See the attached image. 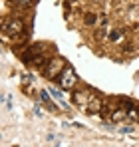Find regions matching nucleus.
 Instances as JSON below:
<instances>
[{
	"label": "nucleus",
	"mask_w": 139,
	"mask_h": 147,
	"mask_svg": "<svg viewBox=\"0 0 139 147\" xmlns=\"http://www.w3.org/2000/svg\"><path fill=\"white\" fill-rule=\"evenodd\" d=\"M117 107H119V103H109V101H107V103L103 105V109H101V113H99V115H101L103 119H109V117H111V113L115 111Z\"/></svg>",
	"instance_id": "obj_7"
},
{
	"label": "nucleus",
	"mask_w": 139,
	"mask_h": 147,
	"mask_svg": "<svg viewBox=\"0 0 139 147\" xmlns=\"http://www.w3.org/2000/svg\"><path fill=\"white\" fill-rule=\"evenodd\" d=\"M16 8H32L34 6V0H10Z\"/></svg>",
	"instance_id": "obj_13"
},
{
	"label": "nucleus",
	"mask_w": 139,
	"mask_h": 147,
	"mask_svg": "<svg viewBox=\"0 0 139 147\" xmlns=\"http://www.w3.org/2000/svg\"><path fill=\"white\" fill-rule=\"evenodd\" d=\"M119 38H121V32H119V30L109 32V42H119Z\"/></svg>",
	"instance_id": "obj_14"
},
{
	"label": "nucleus",
	"mask_w": 139,
	"mask_h": 147,
	"mask_svg": "<svg viewBox=\"0 0 139 147\" xmlns=\"http://www.w3.org/2000/svg\"><path fill=\"white\" fill-rule=\"evenodd\" d=\"M2 36L4 38H12V42H20L26 38V24L20 18H14V16H6L2 20Z\"/></svg>",
	"instance_id": "obj_1"
},
{
	"label": "nucleus",
	"mask_w": 139,
	"mask_h": 147,
	"mask_svg": "<svg viewBox=\"0 0 139 147\" xmlns=\"http://www.w3.org/2000/svg\"><path fill=\"white\" fill-rule=\"evenodd\" d=\"M88 99H90V94H88V92H76V94L72 96V101H74L76 105H80V107H86V105H88Z\"/></svg>",
	"instance_id": "obj_6"
},
{
	"label": "nucleus",
	"mask_w": 139,
	"mask_h": 147,
	"mask_svg": "<svg viewBox=\"0 0 139 147\" xmlns=\"http://www.w3.org/2000/svg\"><path fill=\"white\" fill-rule=\"evenodd\" d=\"M119 131H121V133H131V131H133V127H131V125H127V127H121Z\"/></svg>",
	"instance_id": "obj_17"
},
{
	"label": "nucleus",
	"mask_w": 139,
	"mask_h": 147,
	"mask_svg": "<svg viewBox=\"0 0 139 147\" xmlns=\"http://www.w3.org/2000/svg\"><path fill=\"white\" fill-rule=\"evenodd\" d=\"M103 105H105V101H103V98H101L99 94H90L88 105H86L90 115H99V113H101V109H103Z\"/></svg>",
	"instance_id": "obj_4"
},
{
	"label": "nucleus",
	"mask_w": 139,
	"mask_h": 147,
	"mask_svg": "<svg viewBox=\"0 0 139 147\" xmlns=\"http://www.w3.org/2000/svg\"><path fill=\"white\" fill-rule=\"evenodd\" d=\"M50 92H52V96L58 99V101H62V107H64V109H70V105L66 103V101H64V94H62L58 88H50Z\"/></svg>",
	"instance_id": "obj_9"
},
{
	"label": "nucleus",
	"mask_w": 139,
	"mask_h": 147,
	"mask_svg": "<svg viewBox=\"0 0 139 147\" xmlns=\"http://www.w3.org/2000/svg\"><path fill=\"white\" fill-rule=\"evenodd\" d=\"M123 50H125L127 54H133V52H135V48H133V44H131V42H127V44H123Z\"/></svg>",
	"instance_id": "obj_15"
},
{
	"label": "nucleus",
	"mask_w": 139,
	"mask_h": 147,
	"mask_svg": "<svg viewBox=\"0 0 139 147\" xmlns=\"http://www.w3.org/2000/svg\"><path fill=\"white\" fill-rule=\"evenodd\" d=\"M78 82H80V78H78V74H76V70H74L72 66H66L64 72L56 78V84H58V88H62V90H74V88L78 86Z\"/></svg>",
	"instance_id": "obj_3"
},
{
	"label": "nucleus",
	"mask_w": 139,
	"mask_h": 147,
	"mask_svg": "<svg viewBox=\"0 0 139 147\" xmlns=\"http://www.w3.org/2000/svg\"><path fill=\"white\" fill-rule=\"evenodd\" d=\"M109 121H127V111H125L123 107H117L115 111L111 113Z\"/></svg>",
	"instance_id": "obj_8"
},
{
	"label": "nucleus",
	"mask_w": 139,
	"mask_h": 147,
	"mask_svg": "<svg viewBox=\"0 0 139 147\" xmlns=\"http://www.w3.org/2000/svg\"><path fill=\"white\" fill-rule=\"evenodd\" d=\"M32 82H34L32 76H22V86H28V84H32Z\"/></svg>",
	"instance_id": "obj_16"
},
{
	"label": "nucleus",
	"mask_w": 139,
	"mask_h": 147,
	"mask_svg": "<svg viewBox=\"0 0 139 147\" xmlns=\"http://www.w3.org/2000/svg\"><path fill=\"white\" fill-rule=\"evenodd\" d=\"M40 98H42V101L48 105V109H50V111H56V105L52 103V98H50V94H48L46 90H44V92H40Z\"/></svg>",
	"instance_id": "obj_11"
},
{
	"label": "nucleus",
	"mask_w": 139,
	"mask_h": 147,
	"mask_svg": "<svg viewBox=\"0 0 139 147\" xmlns=\"http://www.w3.org/2000/svg\"><path fill=\"white\" fill-rule=\"evenodd\" d=\"M119 107H123L125 111H129L131 107H135V101L129 98H119Z\"/></svg>",
	"instance_id": "obj_12"
},
{
	"label": "nucleus",
	"mask_w": 139,
	"mask_h": 147,
	"mask_svg": "<svg viewBox=\"0 0 139 147\" xmlns=\"http://www.w3.org/2000/svg\"><path fill=\"white\" fill-rule=\"evenodd\" d=\"M66 66H68V64H66V60H64L62 56H54V58L48 60V64L42 68V76H44L46 80H56L60 74L64 72Z\"/></svg>",
	"instance_id": "obj_2"
},
{
	"label": "nucleus",
	"mask_w": 139,
	"mask_h": 147,
	"mask_svg": "<svg viewBox=\"0 0 139 147\" xmlns=\"http://www.w3.org/2000/svg\"><path fill=\"white\" fill-rule=\"evenodd\" d=\"M44 50H46V44H42V42H40V44H32V46H30V48H28V50L22 54V62H24V64H28V62H30L34 56L42 54Z\"/></svg>",
	"instance_id": "obj_5"
},
{
	"label": "nucleus",
	"mask_w": 139,
	"mask_h": 147,
	"mask_svg": "<svg viewBox=\"0 0 139 147\" xmlns=\"http://www.w3.org/2000/svg\"><path fill=\"white\" fill-rule=\"evenodd\" d=\"M84 24H86V26H95V24H97V14H95V12H86V16H84Z\"/></svg>",
	"instance_id": "obj_10"
},
{
	"label": "nucleus",
	"mask_w": 139,
	"mask_h": 147,
	"mask_svg": "<svg viewBox=\"0 0 139 147\" xmlns=\"http://www.w3.org/2000/svg\"><path fill=\"white\" fill-rule=\"evenodd\" d=\"M34 111H36V115H44V111H42V107H40V105H36V109H34Z\"/></svg>",
	"instance_id": "obj_18"
}]
</instances>
